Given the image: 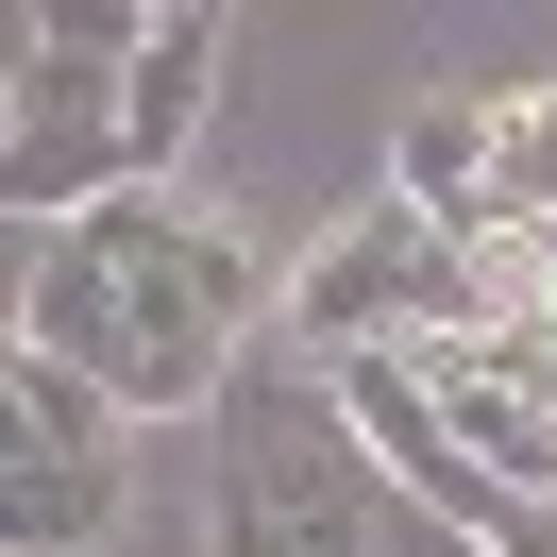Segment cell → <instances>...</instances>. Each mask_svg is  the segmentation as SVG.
Listing matches in <instances>:
<instances>
[{
	"label": "cell",
	"mask_w": 557,
	"mask_h": 557,
	"mask_svg": "<svg viewBox=\"0 0 557 557\" xmlns=\"http://www.w3.org/2000/svg\"><path fill=\"white\" fill-rule=\"evenodd\" d=\"M17 338L69 355L119 422H186V406L220 422V388L253 355V237L203 220V203H170V186H119L69 237H35Z\"/></svg>",
	"instance_id": "cell-1"
},
{
	"label": "cell",
	"mask_w": 557,
	"mask_h": 557,
	"mask_svg": "<svg viewBox=\"0 0 557 557\" xmlns=\"http://www.w3.org/2000/svg\"><path fill=\"white\" fill-rule=\"evenodd\" d=\"M203 557H473L372 440H355L338 372H305L287 338L237 355L220 388V507H203Z\"/></svg>",
	"instance_id": "cell-2"
},
{
	"label": "cell",
	"mask_w": 557,
	"mask_h": 557,
	"mask_svg": "<svg viewBox=\"0 0 557 557\" xmlns=\"http://www.w3.org/2000/svg\"><path fill=\"white\" fill-rule=\"evenodd\" d=\"M152 17H17V119H0V203L35 220V237H69L85 203H119L136 186V152H119V69H136Z\"/></svg>",
	"instance_id": "cell-3"
},
{
	"label": "cell",
	"mask_w": 557,
	"mask_h": 557,
	"mask_svg": "<svg viewBox=\"0 0 557 557\" xmlns=\"http://www.w3.org/2000/svg\"><path fill=\"white\" fill-rule=\"evenodd\" d=\"M271 338L305 355V372H338V355H406V338H473V253H456L422 203H355L338 237L305 253V287H287Z\"/></svg>",
	"instance_id": "cell-4"
},
{
	"label": "cell",
	"mask_w": 557,
	"mask_h": 557,
	"mask_svg": "<svg viewBox=\"0 0 557 557\" xmlns=\"http://www.w3.org/2000/svg\"><path fill=\"white\" fill-rule=\"evenodd\" d=\"M119 523V406L69 355H0V541L17 557H85Z\"/></svg>",
	"instance_id": "cell-5"
},
{
	"label": "cell",
	"mask_w": 557,
	"mask_h": 557,
	"mask_svg": "<svg viewBox=\"0 0 557 557\" xmlns=\"http://www.w3.org/2000/svg\"><path fill=\"white\" fill-rule=\"evenodd\" d=\"M220 51H237V17H220V0H170V17L136 35V69H119V152H136V186H170V152L203 136Z\"/></svg>",
	"instance_id": "cell-6"
},
{
	"label": "cell",
	"mask_w": 557,
	"mask_h": 557,
	"mask_svg": "<svg viewBox=\"0 0 557 557\" xmlns=\"http://www.w3.org/2000/svg\"><path fill=\"white\" fill-rule=\"evenodd\" d=\"M388 203H422L456 253L490 237V85H473V102H422V119H406V152H388Z\"/></svg>",
	"instance_id": "cell-7"
}]
</instances>
